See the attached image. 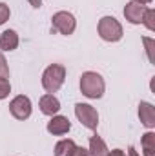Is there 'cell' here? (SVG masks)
<instances>
[{"label":"cell","instance_id":"cell-1","mask_svg":"<svg viewBox=\"0 0 155 156\" xmlns=\"http://www.w3.org/2000/svg\"><path fill=\"white\" fill-rule=\"evenodd\" d=\"M104 89H106L104 78L100 76L99 73H95V71H86V73H82V76H80V93H82L84 96L93 98V100L102 98Z\"/></svg>","mask_w":155,"mask_h":156},{"label":"cell","instance_id":"cell-2","mask_svg":"<svg viewBox=\"0 0 155 156\" xmlns=\"http://www.w3.org/2000/svg\"><path fill=\"white\" fill-rule=\"evenodd\" d=\"M64 80H66V67L60 64H51L46 67V71L42 75V87L49 94H53L62 87Z\"/></svg>","mask_w":155,"mask_h":156},{"label":"cell","instance_id":"cell-3","mask_svg":"<svg viewBox=\"0 0 155 156\" xmlns=\"http://www.w3.org/2000/svg\"><path fill=\"white\" fill-rule=\"evenodd\" d=\"M99 37L106 42H119L122 38V26L115 16H102L97 26Z\"/></svg>","mask_w":155,"mask_h":156},{"label":"cell","instance_id":"cell-4","mask_svg":"<svg viewBox=\"0 0 155 156\" xmlns=\"http://www.w3.org/2000/svg\"><path fill=\"white\" fill-rule=\"evenodd\" d=\"M75 27H77V20L70 11H59L51 16V31L55 33L68 37V35H73Z\"/></svg>","mask_w":155,"mask_h":156},{"label":"cell","instance_id":"cell-5","mask_svg":"<svg viewBox=\"0 0 155 156\" xmlns=\"http://www.w3.org/2000/svg\"><path fill=\"white\" fill-rule=\"evenodd\" d=\"M75 116L78 118V122L84 127H88L91 131H95L97 125H99V113L89 104H77L75 105Z\"/></svg>","mask_w":155,"mask_h":156},{"label":"cell","instance_id":"cell-6","mask_svg":"<svg viewBox=\"0 0 155 156\" xmlns=\"http://www.w3.org/2000/svg\"><path fill=\"white\" fill-rule=\"evenodd\" d=\"M9 113L17 120H28L31 116V100L24 94H18L9 104Z\"/></svg>","mask_w":155,"mask_h":156},{"label":"cell","instance_id":"cell-7","mask_svg":"<svg viewBox=\"0 0 155 156\" xmlns=\"http://www.w3.org/2000/svg\"><path fill=\"white\" fill-rule=\"evenodd\" d=\"M146 9H148V5L131 0V2H128L126 7H124V16H126V20H128L130 24H142V18H144Z\"/></svg>","mask_w":155,"mask_h":156},{"label":"cell","instance_id":"cell-8","mask_svg":"<svg viewBox=\"0 0 155 156\" xmlns=\"http://www.w3.org/2000/svg\"><path fill=\"white\" fill-rule=\"evenodd\" d=\"M71 129V122L66 116H51V120L47 122V133L55 134V136H62Z\"/></svg>","mask_w":155,"mask_h":156},{"label":"cell","instance_id":"cell-9","mask_svg":"<svg viewBox=\"0 0 155 156\" xmlns=\"http://www.w3.org/2000/svg\"><path fill=\"white\" fill-rule=\"evenodd\" d=\"M39 105H40V111H42L44 115H47V116H55V115L60 111V102H59V98H57L55 94H49V93L40 98Z\"/></svg>","mask_w":155,"mask_h":156},{"label":"cell","instance_id":"cell-10","mask_svg":"<svg viewBox=\"0 0 155 156\" xmlns=\"http://www.w3.org/2000/svg\"><path fill=\"white\" fill-rule=\"evenodd\" d=\"M139 118L144 127H148V129L155 127V107L148 102H141L139 104Z\"/></svg>","mask_w":155,"mask_h":156},{"label":"cell","instance_id":"cell-11","mask_svg":"<svg viewBox=\"0 0 155 156\" xmlns=\"http://www.w3.org/2000/svg\"><path fill=\"white\" fill-rule=\"evenodd\" d=\"M18 47V35L13 29H6L0 35V49L2 51H15Z\"/></svg>","mask_w":155,"mask_h":156},{"label":"cell","instance_id":"cell-12","mask_svg":"<svg viewBox=\"0 0 155 156\" xmlns=\"http://www.w3.org/2000/svg\"><path fill=\"white\" fill-rule=\"evenodd\" d=\"M89 156H108V145L104 144V140L100 136H91L89 138Z\"/></svg>","mask_w":155,"mask_h":156},{"label":"cell","instance_id":"cell-13","mask_svg":"<svg viewBox=\"0 0 155 156\" xmlns=\"http://www.w3.org/2000/svg\"><path fill=\"white\" fill-rule=\"evenodd\" d=\"M75 142L71 138H66V140H60L57 145H55V156H70L75 149Z\"/></svg>","mask_w":155,"mask_h":156},{"label":"cell","instance_id":"cell-14","mask_svg":"<svg viewBox=\"0 0 155 156\" xmlns=\"http://www.w3.org/2000/svg\"><path fill=\"white\" fill-rule=\"evenodd\" d=\"M141 145H142L144 156H155V133H152V131H150V133L142 134Z\"/></svg>","mask_w":155,"mask_h":156},{"label":"cell","instance_id":"cell-15","mask_svg":"<svg viewBox=\"0 0 155 156\" xmlns=\"http://www.w3.org/2000/svg\"><path fill=\"white\" fill-rule=\"evenodd\" d=\"M142 24L150 29V31H153L155 29V11L153 9H146V13H144V18H142Z\"/></svg>","mask_w":155,"mask_h":156},{"label":"cell","instance_id":"cell-16","mask_svg":"<svg viewBox=\"0 0 155 156\" xmlns=\"http://www.w3.org/2000/svg\"><path fill=\"white\" fill-rule=\"evenodd\" d=\"M9 93H11V83H9V80H7V78H0V100L7 98Z\"/></svg>","mask_w":155,"mask_h":156},{"label":"cell","instance_id":"cell-17","mask_svg":"<svg viewBox=\"0 0 155 156\" xmlns=\"http://www.w3.org/2000/svg\"><path fill=\"white\" fill-rule=\"evenodd\" d=\"M9 15H11L9 5H7V4H4V2H0V26H2V24H6V22L9 20Z\"/></svg>","mask_w":155,"mask_h":156},{"label":"cell","instance_id":"cell-18","mask_svg":"<svg viewBox=\"0 0 155 156\" xmlns=\"http://www.w3.org/2000/svg\"><path fill=\"white\" fill-rule=\"evenodd\" d=\"M7 76H9V67H7L6 56L0 53V78H7Z\"/></svg>","mask_w":155,"mask_h":156},{"label":"cell","instance_id":"cell-19","mask_svg":"<svg viewBox=\"0 0 155 156\" xmlns=\"http://www.w3.org/2000/svg\"><path fill=\"white\" fill-rule=\"evenodd\" d=\"M142 42L146 44V51H148V58H150V62H153V53H152L153 40H152V38H142Z\"/></svg>","mask_w":155,"mask_h":156},{"label":"cell","instance_id":"cell-20","mask_svg":"<svg viewBox=\"0 0 155 156\" xmlns=\"http://www.w3.org/2000/svg\"><path fill=\"white\" fill-rule=\"evenodd\" d=\"M70 156H89V151L88 149H84V147H75L73 149V153Z\"/></svg>","mask_w":155,"mask_h":156},{"label":"cell","instance_id":"cell-21","mask_svg":"<svg viewBox=\"0 0 155 156\" xmlns=\"http://www.w3.org/2000/svg\"><path fill=\"white\" fill-rule=\"evenodd\" d=\"M108 156H126V153L122 149H113L112 153H108Z\"/></svg>","mask_w":155,"mask_h":156},{"label":"cell","instance_id":"cell-22","mask_svg":"<svg viewBox=\"0 0 155 156\" xmlns=\"http://www.w3.org/2000/svg\"><path fill=\"white\" fill-rule=\"evenodd\" d=\"M28 2H29V4H31V5H33L35 9H39V7H42V0H28Z\"/></svg>","mask_w":155,"mask_h":156},{"label":"cell","instance_id":"cell-23","mask_svg":"<svg viewBox=\"0 0 155 156\" xmlns=\"http://www.w3.org/2000/svg\"><path fill=\"white\" fill-rule=\"evenodd\" d=\"M128 156H139V153L135 151V147H130L128 149Z\"/></svg>","mask_w":155,"mask_h":156},{"label":"cell","instance_id":"cell-24","mask_svg":"<svg viewBox=\"0 0 155 156\" xmlns=\"http://www.w3.org/2000/svg\"><path fill=\"white\" fill-rule=\"evenodd\" d=\"M135 2H139V4H144V5H146V4H152L153 0H135Z\"/></svg>","mask_w":155,"mask_h":156}]
</instances>
